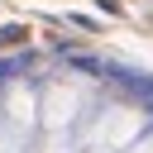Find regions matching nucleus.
<instances>
[{
  "label": "nucleus",
  "mask_w": 153,
  "mask_h": 153,
  "mask_svg": "<svg viewBox=\"0 0 153 153\" xmlns=\"http://www.w3.org/2000/svg\"><path fill=\"white\" fill-rule=\"evenodd\" d=\"M0 153H14L0 143ZM86 153H153V143H120V148H86Z\"/></svg>",
  "instance_id": "nucleus-1"
}]
</instances>
